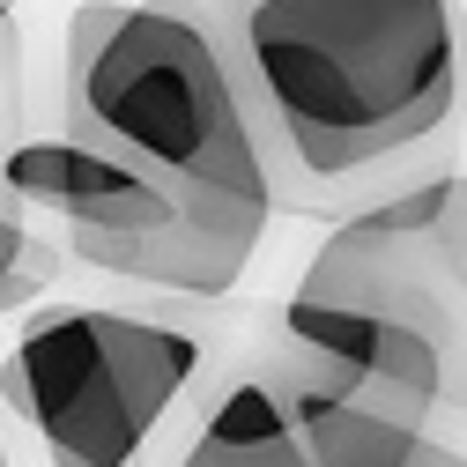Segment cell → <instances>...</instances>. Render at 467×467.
<instances>
[{
  "label": "cell",
  "instance_id": "obj_12",
  "mask_svg": "<svg viewBox=\"0 0 467 467\" xmlns=\"http://www.w3.org/2000/svg\"><path fill=\"white\" fill-rule=\"evenodd\" d=\"M0 8H16V0H0Z\"/></svg>",
  "mask_w": 467,
  "mask_h": 467
},
{
  "label": "cell",
  "instance_id": "obj_2",
  "mask_svg": "<svg viewBox=\"0 0 467 467\" xmlns=\"http://www.w3.org/2000/svg\"><path fill=\"white\" fill-rule=\"evenodd\" d=\"M60 134L134 163L179 201L186 297L238 289L267 238V171L215 37L163 0H82L60 37Z\"/></svg>",
  "mask_w": 467,
  "mask_h": 467
},
{
  "label": "cell",
  "instance_id": "obj_5",
  "mask_svg": "<svg viewBox=\"0 0 467 467\" xmlns=\"http://www.w3.org/2000/svg\"><path fill=\"white\" fill-rule=\"evenodd\" d=\"M275 379L364 400V408H379V416H393L408 431H431V416L445 408V364L416 327L379 319V312L312 305V297H289V312H282Z\"/></svg>",
  "mask_w": 467,
  "mask_h": 467
},
{
  "label": "cell",
  "instance_id": "obj_9",
  "mask_svg": "<svg viewBox=\"0 0 467 467\" xmlns=\"http://www.w3.org/2000/svg\"><path fill=\"white\" fill-rule=\"evenodd\" d=\"M438 245H445L452 275L467 282V179H460V171L438 179Z\"/></svg>",
  "mask_w": 467,
  "mask_h": 467
},
{
  "label": "cell",
  "instance_id": "obj_1",
  "mask_svg": "<svg viewBox=\"0 0 467 467\" xmlns=\"http://www.w3.org/2000/svg\"><path fill=\"white\" fill-rule=\"evenodd\" d=\"M193 16L267 171L275 215L341 223L445 179L467 104L460 0H163Z\"/></svg>",
  "mask_w": 467,
  "mask_h": 467
},
{
  "label": "cell",
  "instance_id": "obj_11",
  "mask_svg": "<svg viewBox=\"0 0 467 467\" xmlns=\"http://www.w3.org/2000/svg\"><path fill=\"white\" fill-rule=\"evenodd\" d=\"M0 467H8V445H0Z\"/></svg>",
  "mask_w": 467,
  "mask_h": 467
},
{
  "label": "cell",
  "instance_id": "obj_8",
  "mask_svg": "<svg viewBox=\"0 0 467 467\" xmlns=\"http://www.w3.org/2000/svg\"><path fill=\"white\" fill-rule=\"evenodd\" d=\"M23 134H30V75H23V30L8 16V23H0V208H30L8 186V149Z\"/></svg>",
  "mask_w": 467,
  "mask_h": 467
},
{
  "label": "cell",
  "instance_id": "obj_6",
  "mask_svg": "<svg viewBox=\"0 0 467 467\" xmlns=\"http://www.w3.org/2000/svg\"><path fill=\"white\" fill-rule=\"evenodd\" d=\"M179 467H319V460L289 416V400L275 393V379H245L215 400V416L201 423Z\"/></svg>",
  "mask_w": 467,
  "mask_h": 467
},
{
  "label": "cell",
  "instance_id": "obj_3",
  "mask_svg": "<svg viewBox=\"0 0 467 467\" xmlns=\"http://www.w3.org/2000/svg\"><path fill=\"white\" fill-rule=\"evenodd\" d=\"M193 371L201 341L179 327L52 305L16 334L0 393L37 431L52 467H134V452L156 438L163 408L186 393Z\"/></svg>",
  "mask_w": 467,
  "mask_h": 467
},
{
  "label": "cell",
  "instance_id": "obj_4",
  "mask_svg": "<svg viewBox=\"0 0 467 467\" xmlns=\"http://www.w3.org/2000/svg\"><path fill=\"white\" fill-rule=\"evenodd\" d=\"M297 297L416 327L445 364V408L467 416V282L438 245V179L364 215H341L327 245L305 260Z\"/></svg>",
  "mask_w": 467,
  "mask_h": 467
},
{
  "label": "cell",
  "instance_id": "obj_10",
  "mask_svg": "<svg viewBox=\"0 0 467 467\" xmlns=\"http://www.w3.org/2000/svg\"><path fill=\"white\" fill-rule=\"evenodd\" d=\"M408 467H467V452H452V445H438V438H416Z\"/></svg>",
  "mask_w": 467,
  "mask_h": 467
},
{
  "label": "cell",
  "instance_id": "obj_7",
  "mask_svg": "<svg viewBox=\"0 0 467 467\" xmlns=\"http://www.w3.org/2000/svg\"><path fill=\"white\" fill-rule=\"evenodd\" d=\"M60 267H67V253L30 223V208H0V319L30 312L60 282Z\"/></svg>",
  "mask_w": 467,
  "mask_h": 467
}]
</instances>
